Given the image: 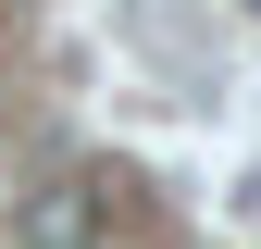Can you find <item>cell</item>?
I'll return each instance as SVG.
<instances>
[{"mask_svg": "<svg viewBox=\"0 0 261 249\" xmlns=\"http://www.w3.org/2000/svg\"><path fill=\"white\" fill-rule=\"evenodd\" d=\"M87 237H100V200H87L75 175H62V187H38V200L13 212V249H87Z\"/></svg>", "mask_w": 261, "mask_h": 249, "instance_id": "6da1fadb", "label": "cell"}, {"mask_svg": "<svg viewBox=\"0 0 261 249\" xmlns=\"http://www.w3.org/2000/svg\"><path fill=\"white\" fill-rule=\"evenodd\" d=\"M249 13H261V0H249Z\"/></svg>", "mask_w": 261, "mask_h": 249, "instance_id": "7a4b0ae2", "label": "cell"}]
</instances>
